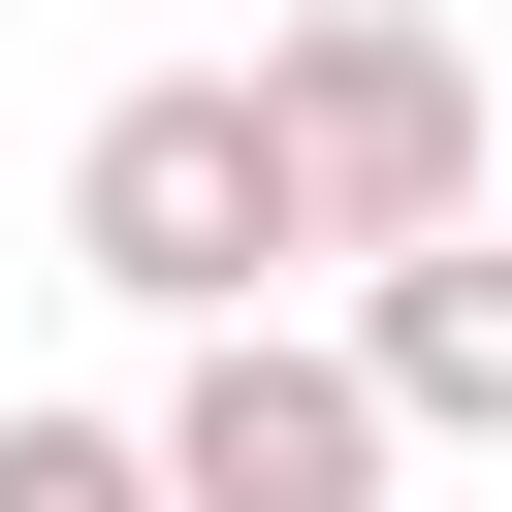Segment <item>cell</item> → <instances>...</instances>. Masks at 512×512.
I'll list each match as a JSON object with an SVG mask.
<instances>
[{
  "mask_svg": "<svg viewBox=\"0 0 512 512\" xmlns=\"http://www.w3.org/2000/svg\"><path fill=\"white\" fill-rule=\"evenodd\" d=\"M352 416H384V480H416V448H512V224L352 256Z\"/></svg>",
  "mask_w": 512,
  "mask_h": 512,
  "instance_id": "4",
  "label": "cell"
},
{
  "mask_svg": "<svg viewBox=\"0 0 512 512\" xmlns=\"http://www.w3.org/2000/svg\"><path fill=\"white\" fill-rule=\"evenodd\" d=\"M64 256H96L128 320H256V288H288V160H256V96H224V64L96 96V128H64Z\"/></svg>",
  "mask_w": 512,
  "mask_h": 512,
  "instance_id": "2",
  "label": "cell"
},
{
  "mask_svg": "<svg viewBox=\"0 0 512 512\" xmlns=\"http://www.w3.org/2000/svg\"><path fill=\"white\" fill-rule=\"evenodd\" d=\"M224 96H256V160H288V256H448V224H480V64H448L416 0H288Z\"/></svg>",
  "mask_w": 512,
  "mask_h": 512,
  "instance_id": "1",
  "label": "cell"
},
{
  "mask_svg": "<svg viewBox=\"0 0 512 512\" xmlns=\"http://www.w3.org/2000/svg\"><path fill=\"white\" fill-rule=\"evenodd\" d=\"M0 512H160V448L128 416H0Z\"/></svg>",
  "mask_w": 512,
  "mask_h": 512,
  "instance_id": "5",
  "label": "cell"
},
{
  "mask_svg": "<svg viewBox=\"0 0 512 512\" xmlns=\"http://www.w3.org/2000/svg\"><path fill=\"white\" fill-rule=\"evenodd\" d=\"M128 448H160V512H384V416H352L320 320H192V384Z\"/></svg>",
  "mask_w": 512,
  "mask_h": 512,
  "instance_id": "3",
  "label": "cell"
}]
</instances>
